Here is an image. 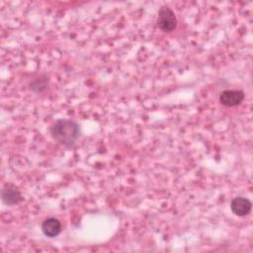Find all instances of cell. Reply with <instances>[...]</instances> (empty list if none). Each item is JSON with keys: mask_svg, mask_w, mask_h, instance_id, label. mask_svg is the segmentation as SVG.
Segmentation results:
<instances>
[{"mask_svg": "<svg viewBox=\"0 0 253 253\" xmlns=\"http://www.w3.org/2000/svg\"><path fill=\"white\" fill-rule=\"evenodd\" d=\"M49 132L52 138L59 144L71 146L80 135V127L79 125L72 120L59 119L51 125Z\"/></svg>", "mask_w": 253, "mask_h": 253, "instance_id": "6da1fadb", "label": "cell"}, {"mask_svg": "<svg viewBox=\"0 0 253 253\" xmlns=\"http://www.w3.org/2000/svg\"><path fill=\"white\" fill-rule=\"evenodd\" d=\"M156 25L161 31L165 33L174 31L177 27V18L173 10L168 6L161 7L158 12Z\"/></svg>", "mask_w": 253, "mask_h": 253, "instance_id": "7a4b0ae2", "label": "cell"}, {"mask_svg": "<svg viewBox=\"0 0 253 253\" xmlns=\"http://www.w3.org/2000/svg\"><path fill=\"white\" fill-rule=\"evenodd\" d=\"M245 94L242 90H224L219 94V102L225 107H235L242 103Z\"/></svg>", "mask_w": 253, "mask_h": 253, "instance_id": "3957f363", "label": "cell"}, {"mask_svg": "<svg viewBox=\"0 0 253 253\" xmlns=\"http://www.w3.org/2000/svg\"><path fill=\"white\" fill-rule=\"evenodd\" d=\"M230 209L237 216L248 215L252 209V203L245 197H236L230 202Z\"/></svg>", "mask_w": 253, "mask_h": 253, "instance_id": "277c9868", "label": "cell"}, {"mask_svg": "<svg viewBox=\"0 0 253 253\" xmlns=\"http://www.w3.org/2000/svg\"><path fill=\"white\" fill-rule=\"evenodd\" d=\"M1 198L3 203L7 206H14L23 200L21 192L13 184H7L3 188Z\"/></svg>", "mask_w": 253, "mask_h": 253, "instance_id": "5b68a950", "label": "cell"}, {"mask_svg": "<svg viewBox=\"0 0 253 253\" xmlns=\"http://www.w3.org/2000/svg\"><path fill=\"white\" fill-rule=\"evenodd\" d=\"M42 231L47 237H55L61 232V223L55 217H48L42 221Z\"/></svg>", "mask_w": 253, "mask_h": 253, "instance_id": "8992f818", "label": "cell"}, {"mask_svg": "<svg viewBox=\"0 0 253 253\" xmlns=\"http://www.w3.org/2000/svg\"><path fill=\"white\" fill-rule=\"evenodd\" d=\"M47 82H48V80L46 77L37 78L31 83V89L35 92H42V90H44L46 88Z\"/></svg>", "mask_w": 253, "mask_h": 253, "instance_id": "52a82bcc", "label": "cell"}]
</instances>
